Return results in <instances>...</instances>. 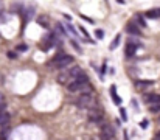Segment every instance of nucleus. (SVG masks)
<instances>
[{
  "label": "nucleus",
  "instance_id": "obj_16",
  "mask_svg": "<svg viewBox=\"0 0 160 140\" xmlns=\"http://www.w3.org/2000/svg\"><path fill=\"white\" fill-rule=\"evenodd\" d=\"M95 34H96V38H98V39H103L104 38V31L103 30H96Z\"/></svg>",
  "mask_w": 160,
  "mask_h": 140
},
{
  "label": "nucleus",
  "instance_id": "obj_4",
  "mask_svg": "<svg viewBox=\"0 0 160 140\" xmlns=\"http://www.w3.org/2000/svg\"><path fill=\"white\" fill-rule=\"evenodd\" d=\"M103 109L100 106H92L89 109V120L92 122V123H101L103 122Z\"/></svg>",
  "mask_w": 160,
  "mask_h": 140
},
{
  "label": "nucleus",
  "instance_id": "obj_11",
  "mask_svg": "<svg viewBox=\"0 0 160 140\" xmlns=\"http://www.w3.org/2000/svg\"><path fill=\"white\" fill-rule=\"evenodd\" d=\"M120 41H121V36L117 34V36L114 38V41H112V44H110V50H115V48L118 47V44H120Z\"/></svg>",
  "mask_w": 160,
  "mask_h": 140
},
{
  "label": "nucleus",
  "instance_id": "obj_2",
  "mask_svg": "<svg viewBox=\"0 0 160 140\" xmlns=\"http://www.w3.org/2000/svg\"><path fill=\"white\" fill-rule=\"evenodd\" d=\"M73 62V58L68 55H61V56H56L50 64H48V67H53V69H59V70H65L68 66H70Z\"/></svg>",
  "mask_w": 160,
  "mask_h": 140
},
{
  "label": "nucleus",
  "instance_id": "obj_15",
  "mask_svg": "<svg viewBox=\"0 0 160 140\" xmlns=\"http://www.w3.org/2000/svg\"><path fill=\"white\" fill-rule=\"evenodd\" d=\"M28 50V47H26L25 44H19L17 45V52H26Z\"/></svg>",
  "mask_w": 160,
  "mask_h": 140
},
{
  "label": "nucleus",
  "instance_id": "obj_13",
  "mask_svg": "<svg viewBox=\"0 0 160 140\" xmlns=\"http://www.w3.org/2000/svg\"><path fill=\"white\" fill-rule=\"evenodd\" d=\"M33 14H34V8H26V11H25V19L28 20Z\"/></svg>",
  "mask_w": 160,
  "mask_h": 140
},
{
  "label": "nucleus",
  "instance_id": "obj_10",
  "mask_svg": "<svg viewBox=\"0 0 160 140\" xmlns=\"http://www.w3.org/2000/svg\"><path fill=\"white\" fill-rule=\"evenodd\" d=\"M110 94H112V100H114V103L115 104H121V100L117 97V92H115V86H112L110 87Z\"/></svg>",
  "mask_w": 160,
  "mask_h": 140
},
{
  "label": "nucleus",
  "instance_id": "obj_9",
  "mask_svg": "<svg viewBox=\"0 0 160 140\" xmlns=\"http://www.w3.org/2000/svg\"><path fill=\"white\" fill-rule=\"evenodd\" d=\"M145 101H148V103H160V95H148V97H145Z\"/></svg>",
  "mask_w": 160,
  "mask_h": 140
},
{
  "label": "nucleus",
  "instance_id": "obj_22",
  "mask_svg": "<svg viewBox=\"0 0 160 140\" xmlns=\"http://www.w3.org/2000/svg\"><path fill=\"white\" fill-rule=\"evenodd\" d=\"M148 125H149V123H148V120H145V122H142V123H140L142 128H148Z\"/></svg>",
  "mask_w": 160,
  "mask_h": 140
},
{
  "label": "nucleus",
  "instance_id": "obj_8",
  "mask_svg": "<svg viewBox=\"0 0 160 140\" xmlns=\"http://www.w3.org/2000/svg\"><path fill=\"white\" fill-rule=\"evenodd\" d=\"M10 123V114L6 111L0 112V126H6Z\"/></svg>",
  "mask_w": 160,
  "mask_h": 140
},
{
  "label": "nucleus",
  "instance_id": "obj_5",
  "mask_svg": "<svg viewBox=\"0 0 160 140\" xmlns=\"http://www.w3.org/2000/svg\"><path fill=\"white\" fill-rule=\"evenodd\" d=\"M115 132L114 128L109 123H103L101 125V140H114Z\"/></svg>",
  "mask_w": 160,
  "mask_h": 140
},
{
  "label": "nucleus",
  "instance_id": "obj_7",
  "mask_svg": "<svg viewBox=\"0 0 160 140\" xmlns=\"http://www.w3.org/2000/svg\"><path fill=\"white\" fill-rule=\"evenodd\" d=\"M126 30H128V33L135 34V36H138V34H140V30H138V27L135 25V22H129V24L126 25Z\"/></svg>",
  "mask_w": 160,
  "mask_h": 140
},
{
  "label": "nucleus",
  "instance_id": "obj_3",
  "mask_svg": "<svg viewBox=\"0 0 160 140\" xmlns=\"http://www.w3.org/2000/svg\"><path fill=\"white\" fill-rule=\"evenodd\" d=\"M76 106L79 109H90L92 106H95V98H93V94H81L76 100Z\"/></svg>",
  "mask_w": 160,
  "mask_h": 140
},
{
  "label": "nucleus",
  "instance_id": "obj_26",
  "mask_svg": "<svg viewBox=\"0 0 160 140\" xmlns=\"http://www.w3.org/2000/svg\"><path fill=\"white\" fill-rule=\"evenodd\" d=\"M157 136H160V134H157Z\"/></svg>",
  "mask_w": 160,
  "mask_h": 140
},
{
  "label": "nucleus",
  "instance_id": "obj_24",
  "mask_svg": "<svg viewBox=\"0 0 160 140\" xmlns=\"http://www.w3.org/2000/svg\"><path fill=\"white\" fill-rule=\"evenodd\" d=\"M68 30H70V33H73V34H76V33H75V28H73L72 25H68Z\"/></svg>",
  "mask_w": 160,
  "mask_h": 140
},
{
  "label": "nucleus",
  "instance_id": "obj_1",
  "mask_svg": "<svg viewBox=\"0 0 160 140\" xmlns=\"http://www.w3.org/2000/svg\"><path fill=\"white\" fill-rule=\"evenodd\" d=\"M67 89H68V92H73V94L78 92L79 95L81 94H90V92H92L89 76L86 73H81L75 81H72L70 84H67Z\"/></svg>",
  "mask_w": 160,
  "mask_h": 140
},
{
  "label": "nucleus",
  "instance_id": "obj_17",
  "mask_svg": "<svg viewBox=\"0 0 160 140\" xmlns=\"http://www.w3.org/2000/svg\"><path fill=\"white\" fill-rule=\"evenodd\" d=\"M151 112H160V104H152V106H151Z\"/></svg>",
  "mask_w": 160,
  "mask_h": 140
},
{
  "label": "nucleus",
  "instance_id": "obj_21",
  "mask_svg": "<svg viewBox=\"0 0 160 140\" xmlns=\"http://www.w3.org/2000/svg\"><path fill=\"white\" fill-rule=\"evenodd\" d=\"M120 112H121V117H123V120H126V112H124L123 108H120Z\"/></svg>",
  "mask_w": 160,
  "mask_h": 140
},
{
  "label": "nucleus",
  "instance_id": "obj_12",
  "mask_svg": "<svg viewBox=\"0 0 160 140\" xmlns=\"http://www.w3.org/2000/svg\"><path fill=\"white\" fill-rule=\"evenodd\" d=\"M146 16H148V17H160V8H156V10H152V11H148V13H146Z\"/></svg>",
  "mask_w": 160,
  "mask_h": 140
},
{
  "label": "nucleus",
  "instance_id": "obj_25",
  "mask_svg": "<svg viewBox=\"0 0 160 140\" xmlns=\"http://www.w3.org/2000/svg\"><path fill=\"white\" fill-rule=\"evenodd\" d=\"M154 140H160V136H156V137H154Z\"/></svg>",
  "mask_w": 160,
  "mask_h": 140
},
{
  "label": "nucleus",
  "instance_id": "obj_19",
  "mask_svg": "<svg viewBox=\"0 0 160 140\" xmlns=\"http://www.w3.org/2000/svg\"><path fill=\"white\" fill-rule=\"evenodd\" d=\"M39 24H40V25H45V27H47V19L40 17V19H39Z\"/></svg>",
  "mask_w": 160,
  "mask_h": 140
},
{
  "label": "nucleus",
  "instance_id": "obj_14",
  "mask_svg": "<svg viewBox=\"0 0 160 140\" xmlns=\"http://www.w3.org/2000/svg\"><path fill=\"white\" fill-rule=\"evenodd\" d=\"M152 81H138L137 83V87H146V86H151Z\"/></svg>",
  "mask_w": 160,
  "mask_h": 140
},
{
  "label": "nucleus",
  "instance_id": "obj_20",
  "mask_svg": "<svg viewBox=\"0 0 160 140\" xmlns=\"http://www.w3.org/2000/svg\"><path fill=\"white\" fill-rule=\"evenodd\" d=\"M8 58H11V59H16V53H14V52H8Z\"/></svg>",
  "mask_w": 160,
  "mask_h": 140
},
{
  "label": "nucleus",
  "instance_id": "obj_6",
  "mask_svg": "<svg viewBox=\"0 0 160 140\" xmlns=\"http://www.w3.org/2000/svg\"><path fill=\"white\" fill-rule=\"evenodd\" d=\"M137 48H138V44H135V42H128V45H126V56L128 58H132V56L135 55L137 52Z\"/></svg>",
  "mask_w": 160,
  "mask_h": 140
},
{
  "label": "nucleus",
  "instance_id": "obj_23",
  "mask_svg": "<svg viewBox=\"0 0 160 140\" xmlns=\"http://www.w3.org/2000/svg\"><path fill=\"white\" fill-rule=\"evenodd\" d=\"M79 31H81L82 34H84V36H87V34H89V33L86 31V28H82V27H79Z\"/></svg>",
  "mask_w": 160,
  "mask_h": 140
},
{
  "label": "nucleus",
  "instance_id": "obj_18",
  "mask_svg": "<svg viewBox=\"0 0 160 140\" xmlns=\"http://www.w3.org/2000/svg\"><path fill=\"white\" fill-rule=\"evenodd\" d=\"M137 19L140 20V25H142V27H146V22H145V20H143V17L140 16V14H138V16H137Z\"/></svg>",
  "mask_w": 160,
  "mask_h": 140
}]
</instances>
